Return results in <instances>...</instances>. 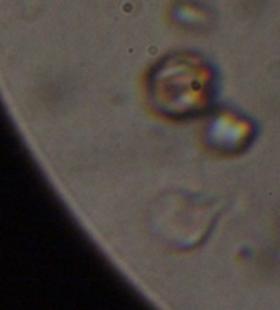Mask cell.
Instances as JSON below:
<instances>
[{
    "label": "cell",
    "mask_w": 280,
    "mask_h": 310,
    "mask_svg": "<svg viewBox=\"0 0 280 310\" xmlns=\"http://www.w3.org/2000/svg\"><path fill=\"white\" fill-rule=\"evenodd\" d=\"M166 83H156L154 100L157 108L169 116H189L203 110L209 100V81L201 69L182 67V76H168Z\"/></svg>",
    "instance_id": "1"
},
{
    "label": "cell",
    "mask_w": 280,
    "mask_h": 310,
    "mask_svg": "<svg viewBox=\"0 0 280 310\" xmlns=\"http://www.w3.org/2000/svg\"><path fill=\"white\" fill-rule=\"evenodd\" d=\"M253 131L249 119L234 112H222L212 117L206 126V141L216 151L232 153L250 144Z\"/></svg>",
    "instance_id": "2"
}]
</instances>
